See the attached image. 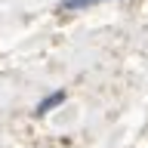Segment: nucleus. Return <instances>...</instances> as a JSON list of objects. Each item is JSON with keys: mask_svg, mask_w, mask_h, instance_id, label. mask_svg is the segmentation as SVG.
I'll return each mask as SVG.
<instances>
[{"mask_svg": "<svg viewBox=\"0 0 148 148\" xmlns=\"http://www.w3.org/2000/svg\"><path fill=\"white\" fill-rule=\"evenodd\" d=\"M92 3H102V0H62V9H86Z\"/></svg>", "mask_w": 148, "mask_h": 148, "instance_id": "nucleus-2", "label": "nucleus"}, {"mask_svg": "<svg viewBox=\"0 0 148 148\" xmlns=\"http://www.w3.org/2000/svg\"><path fill=\"white\" fill-rule=\"evenodd\" d=\"M65 99H68V92H65V90H56V92H49V96H43V99H40V105L34 108V117H43V114H49V111L59 108Z\"/></svg>", "mask_w": 148, "mask_h": 148, "instance_id": "nucleus-1", "label": "nucleus"}]
</instances>
